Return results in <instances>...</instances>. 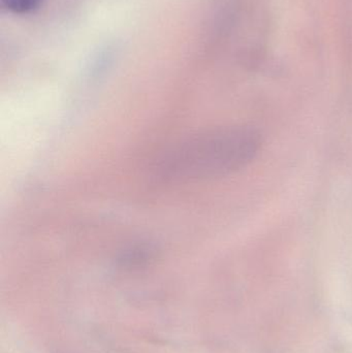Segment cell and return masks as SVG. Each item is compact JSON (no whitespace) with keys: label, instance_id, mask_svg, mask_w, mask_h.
Listing matches in <instances>:
<instances>
[{"label":"cell","instance_id":"1","mask_svg":"<svg viewBox=\"0 0 352 353\" xmlns=\"http://www.w3.org/2000/svg\"><path fill=\"white\" fill-rule=\"evenodd\" d=\"M262 146L254 128L220 126L196 134L163 161L161 176L177 182L221 178L249 165Z\"/></svg>","mask_w":352,"mask_h":353},{"label":"cell","instance_id":"2","mask_svg":"<svg viewBox=\"0 0 352 353\" xmlns=\"http://www.w3.org/2000/svg\"><path fill=\"white\" fill-rule=\"evenodd\" d=\"M43 0H0V6L16 14H26L34 12Z\"/></svg>","mask_w":352,"mask_h":353}]
</instances>
